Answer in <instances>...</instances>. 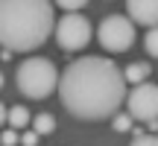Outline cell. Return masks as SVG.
Listing matches in <instances>:
<instances>
[{
    "label": "cell",
    "mask_w": 158,
    "mask_h": 146,
    "mask_svg": "<svg viewBox=\"0 0 158 146\" xmlns=\"http://www.w3.org/2000/svg\"><path fill=\"white\" fill-rule=\"evenodd\" d=\"M126 76L111 59L102 56H82L62 70L59 96L68 114L76 120H108L117 117V108L129 99Z\"/></svg>",
    "instance_id": "cell-1"
},
{
    "label": "cell",
    "mask_w": 158,
    "mask_h": 146,
    "mask_svg": "<svg viewBox=\"0 0 158 146\" xmlns=\"http://www.w3.org/2000/svg\"><path fill=\"white\" fill-rule=\"evenodd\" d=\"M53 3L47 0H3L0 3V41L6 53H32L56 32Z\"/></svg>",
    "instance_id": "cell-2"
},
{
    "label": "cell",
    "mask_w": 158,
    "mask_h": 146,
    "mask_svg": "<svg viewBox=\"0 0 158 146\" xmlns=\"http://www.w3.org/2000/svg\"><path fill=\"white\" fill-rule=\"evenodd\" d=\"M15 85L27 99H47L53 91L62 85L56 64L44 56H29L18 64L15 70Z\"/></svg>",
    "instance_id": "cell-3"
},
{
    "label": "cell",
    "mask_w": 158,
    "mask_h": 146,
    "mask_svg": "<svg viewBox=\"0 0 158 146\" xmlns=\"http://www.w3.org/2000/svg\"><path fill=\"white\" fill-rule=\"evenodd\" d=\"M97 41L108 53H126L135 41V23L129 15H106L97 26Z\"/></svg>",
    "instance_id": "cell-4"
},
{
    "label": "cell",
    "mask_w": 158,
    "mask_h": 146,
    "mask_svg": "<svg viewBox=\"0 0 158 146\" xmlns=\"http://www.w3.org/2000/svg\"><path fill=\"white\" fill-rule=\"evenodd\" d=\"M91 23L88 18L82 15V12H76V15H62V21L56 23V41L62 50L68 53H76V50H85L91 41Z\"/></svg>",
    "instance_id": "cell-5"
},
{
    "label": "cell",
    "mask_w": 158,
    "mask_h": 146,
    "mask_svg": "<svg viewBox=\"0 0 158 146\" xmlns=\"http://www.w3.org/2000/svg\"><path fill=\"white\" fill-rule=\"evenodd\" d=\"M132 120H141V123H158V85L155 82H143L138 88L129 91V99H126Z\"/></svg>",
    "instance_id": "cell-6"
},
{
    "label": "cell",
    "mask_w": 158,
    "mask_h": 146,
    "mask_svg": "<svg viewBox=\"0 0 158 146\" xmlns=\"http://www.w3.org/2000/svg\"><path fill=\"white\" fill-rule=\"evenodd\" d=\"M126 12H129L132 23H141L147 29L158 26V0H129Z\"/></svg>",
    "instance_id": "cell-7"
},
{
    "label": "cell",
    "mask_w": 158,
    "mask_h": 146,
    "mask_svg": "<svg viewBox=\"0 0 158 146\" xmlns=\"http://www.w3.org/2000/svg\"><path fill=\"white\" fill-rule=\"evenodd\" d=\"M6 123H9V129L21 132V129H27V126H32V114L23 105H12L9 111H6Z\"/></svg>",
    "instance_id": "cell-8"
},
{
    "label": "cell",
    "mask_w": 158,
    "mask_h": 146,
    "mask_svg": "<svg viewBox=\"0 0 158 146\" xmlns=\"http://www.w3.org/2000/svg\"><path fill=\"white\" fill-rule=\"evenodd\" d=\"M123 76H126V82H132V88H138V85L149 82V64L147 62H135V64H129L123 70Z\"/></svg>",
    "instance_id": "cell-9"
},
{
    "label": "cell",
    "mask_w": 158,
    "mask_h": 146,
    "mask_svg": "<svg viewBox=\"0 0 158 146\" xmlns=\"http://www.w3.org/2000/svg\"><path fill=\"white\" fill-rule=\"evenodd\" d=\"M56 129V120H53V114H35L32 117V132L35 135H50V132Z\"/></svg>",
    "instance_id": "cell-10"
},
{
    "label": "cell",
    "mask_w": 158,
    "mask_h": 146,
    "mask_svg": "<svg viewBox=\"0 0 158 146\" xmlns=\"http://www.w3.org/2000/svg\"><path fill=\"white\" fill-rule=\"evenodd\" d=\"M143 47L152 59H158V26L155 29H147V38H143Z\"/></svg>",
    "instance_id": "cell-11"
},
{
    "label": "cell",
    "mask_w": 158,
    "mask_h": 146,
    "mask_svg": "<svg viewBox=\"0 0 158 146\" xmlns=\"http://www.w3.org/2000/svg\"><path fill=\"white\" fill-rule=\"evenodd\" d=\"M114 132H129L132 129V114H117V117L111 120Z\"/></svg>",
    "instance_id": "cell-12"
},
{
    "label": "cell",
    "mask_w": 158,
    "mask_h": 146,
    "mask_svg": "<svg viewBox=\"0 0 158 146\" xmlns=\"http://www.w3.org/2000/svg\"><path fill=\"white\" fill-rule=\"evenodd\" d=\"M129 146H158V137L155 135H135V140Z\"/></svg>",
    "instance_id": "cell-13"
},
{
    "label": "cell",
    "mask_w": 158,
    "mask_h": 146,
    "mask_svg": "<svg viewBox=\"0 0 158 146\" xmlns=\"http://www.w3.org/2000/svg\"><path fill=\"white\" fill-rule=\"evenodd\" d=\"M18 140H21V137H18L15 129H6V132H3V146H15Z\"/></svg>",
    "instance_id": "cell-14"
},
{
    "label": "cell",
    "mask_w": 158,
    "mask_h": 146,
    "mask_svg": "<svg viewBox=\"0 0 158 146\" xmlns=\"http://www.w3.org/2000/svg\"><path fill=\"white\" fill-rule=\"evenodd\" d=\"M21 143L23 146H35L38 143V135H35V132H27V135H21Z\"/></svg>",
    "instance_id": "cell-15"
}]
</instances>
